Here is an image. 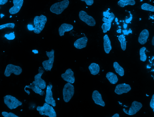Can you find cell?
Returning a JSON list of instances; mask_svg holds the SVG:
<instances>
[{
	"label": "cell",
	"mask_w": 154,
	"mask_h": 117,
	"mask_svg": "<svg viewBox=\"0 0 154 117\" xmlns=\"http://www.w3.org/2000/svg\"><path fill=\"white\" fill-rule=\"evenodd\" d=\"M146 48L145 47H143L140 50V59L143 62H145L147 59V56L145 53Z\"/></svg>",
	"instance_id": "cell-26"
},
{
	"label": "cell",
	"mask_w": 154,
	"mask_h": 117,
	"mask_svg": "<svg viewBox=\"0 0 154 117\" xmlns=\"http://www.w3.org/2000/svg\"><path fill=\"white\" fill-rule=\"evenodd\" d=\"M88 69L91 74L94 75L98 74L100 70L99 65L95 63H91L89 66Z\"/></svg>",
	"instance_id": "cell-21"
},
{
	"label": "cell",
	"mask_w": 154,
	"mask_h": 117,
	"mask_svg": "<svg viewBox=\"0 0 154 117\" xmlns=\"http://www.w3.org/2000/svg\"><path fill=\"white\" fill-rule=\"evenodd\" d=\"M4 103L10 109H16L22 105V103L14 97L7 95L4 97Z\"/></svg>",
	"instance_id": "cell-5"
},
{
	"label": "cell",
	"mask_w": 154,
	"mask_h": 117,
	"mask_svg": "<svg viewBox=\"0 0 154 117\" xmlns=\"http://www.w3.org/2000/svg\"><path fill=\"white\" fill-rule=\"evenodd\" d=\"M135 4V1L134 0H126L125 1L120 0L118 2V5L122 8L128 5H134Z\"/></svg>",
	"instance_id": "cell-24"
},
{
	"label": "cell",
	"mask_w": 154,
	"mask_h": 117,
	"mask_svg": "<svg viewBox=\"0 0 154 117\" xmlns=\"http://www.w3.org/2000/svg\"><path fill=\"white\" fill-rule=\"evenodd\" d=\"M142 9L145 10L151 11L152 12L154 11V7L149 4L147 3H144L141 6Z\"/></svg>",
	"instance_id": "cell-27"
},
{
	"label": "cell",
	"mask_w": 154,
	"mask_h": 117,
	"mask_svg": "<svg viewBox=\"0 0 154 117\" xmlns=\"http://www.w3.org/2000/svg\"><path fill=\"white\" fill-rule=\"evenodd\" d=\"M8 0H0V5H3L7 2Z\"/></svg>",
	"instance_id": "cell-37"
},
{
	"label": "cell",
	"mask_w": 154,
	"mask_h": 117,
	"mask_svg": "<svg viewBox=\"0 0 154 117\" xmlns=\"http://www.w3.org/2000/svg\"><path fill=\"white\" fill-rule=\"evenodd\" d=\"M22 71V69L19 66L9 64L6 66L4 74L6 77L9 76L12 73L15 75H20Z\"/></svg>",
	"instance_id": "cell-7"
},
{
	"label": "cell",
	"mask_w": 154,
	"mask_h": 117,
	"mask_svg": "<svg viewBox=\"0 0 154 117\" xmlns=\"http://www.w3.org/2000/svg\"><path fill=\"white\" fill-rule=\"evenodd\" d=\"M15 26L14 23H8L0 25V30L6 28H13Z\"/></svg>",
	"instance_id": "cell-30"
},
{
	"label": "cell",
	"mask_w": 154,
	"mask_h": 117,
	"mask_svg": "<svg viewBox=\"0 0 154 117\" xmlns=\"http://www.w3.org/2000/svg\"><path fill=\"white\" fill-rule=\"evenodd\" d=\"M2 114L4 117H19L14 113L10 112H8L5 111H3L2 113Z\"/></svg>",
	"instance_id": "cell-31"
},
{
	"label": "cell",
	"mask_w": 154,
	"mask_h": 117,
	"mask_svg": "<svg viewBox=\"0 0 154 117\" xmlns=\"http://www.w3.org/2000/svg\"><path fill=\"white\" fill-rule=\"evenodd\" d=\"M132 19V17L131 16L130 18H129L128 19L126 20V22L127 23H128Z\"/></svg>",
	"instance_id": "cell-38"
},
{
	"label": "cell",
	"mask_w": 154,
	"mask_h": 117,
	"mask_svg": "<svg viewBox=\"0 0 154 117\" xmlns=\"http://www.w3.org/2000/svg\"><path fill=\"white\" fill-rule=\"evenodd\" d=\"M152 45H154V37L153 36L152 38Z\"/></svg>",
	"instance_id": "cell-40"
},
{
	"label": "cell",
	"mask_w": 154,
	"mask_h": 117,
	"mask_svg": "<svg viewBox=\"0 0 154 117\" xmlns=\"http://www.w3.org/2000/svg\"><path fill=\"white\" fill-rule=\"evenodd\" d=\"M149 33L148 30L144 29L140 33L138 38V42L142 45L145 44L147 41Z\"/></svg>",
	"instance_id": "cell-18"
},
{
	"label": "cell",
	"mask_w": 154,
	"mask_h": 117,
	"mask_svg": "<svg viewBox=\"0 0 154 117\" xmlns=\"http://www.w3.org/2000/svg\"><path fill=\"white\" fill-rule=\"evenodd\" d=\"M122 0V1H126V0Z\"/></svg>",
	"instance_id": "cell-41"
},
{
	"label": "cell",
	"mask_w": 154,
	"mask_h": 117,
	"mask_svg": "<svg viewBox=\"0 0 154 117\" xmlns=\"http://www.w3.org/2000/svg\"><path fill=\"white\" fill-rule=\"evenodd\" d=\"M131 88L130 85L125 83L117 85L115 88V92L118 94H121L123 93H127L131 90Z\"/></svg>",
	"instance_id": "cell-13"
},
{
	"label": "cell",
	"mask_w": 154,
	"mask_h": 117,
	"mask_svg": "<svg viewBox=\"0 0 154 117\" xmlns=\"http://www.w3.org/2000/svg\"><path fill=\"white\" fill-rule=\"evenodd\" d=\"M5 36L8 40H13L15 38L14 34L13 33H11L9 34H5Z\"/></svg>",
	"instance_id": "cell-32"
},
{
	"label": "cell",
	"mask_w": 154,
	"mask_h": 117,
	"mask_svg": "<svg viewBox=\"0 0 154 117\" xmlns=\"http://www.w3.org/2000/svg\"><path fill=\"white\" fill-rule=\"evenodd\" d=\"M13 6L9 10V12L11 14L18 13L20 10L23 2V0H13Z\"/></svg>",
	"instance_id": "cell-14"
},
{
	"label": "cell",
	"mask_w": 154,
	"mask_h": 117,
	"mask_svg": "<svg viewBox=\"0 0 154 117\" xmlns=\"http://www.w3.org/2000/svg\"><path fill=\"white\" fill-rule=\"evenodd\" d=\"M118 39L120 43L122 49L123 51L125 50L126 43L125 36L123 34H121L118 37Z\"/></svg>",
	"instance_id": "cell-25"
},
{
	"label": "cell",
	"mask_w": 154,
	"mask_h": 117,
	"mask_svg": "<svg viewBox=\"0 0 154 117\" xmlns=\"http://www.w3.org/2000/svg\"><path fill=\"white\" fill-rule=\"evenodd\" d=\"M74 93V86L69 82L64 86L63 90V95L64 101L66 103L69 102Z\"/></svg>",
	"instance_id": "cell-4"
},
{
	"label": "cell",
	"mask_w": 154,
	"mask_h": 117,
	"mask_svg": "<svg viewBox=\"0 0 154 117\" xmlns=\"http://www.w3.org/2000/svg\"><path fill=\"white\" fill-rule=\"evenodd\" d=\"M36 110L41 115H44L49 117H56L57 114L53 107L49 104L45 103L43 106H38Z\"/></svg>",
	"instance_id": "cell-2"
},
{
	"label": "cell",
	"mask_w": 154,
	"mask_h": 117,
	"mask_svg": "<svg viewBox=\"0 0 154 117\" xmlns=\"http://www.w3.org/2000/svg\"><path fill=\"white\" fill-rule=\"evenodd\" d=\"M92 97L95 104L102 106H104L105 102L102 99L101 94L98 91L95 90L93 91Z\"/></svg>",
	"instance_id": "cell-15"
},
{
	"label": "cell",
	"mask_w": 154,
	"mask_h": 117,
	"mask_svg": "<svg viewBox=\"0 0 154 117\" xmlns=\"http://www.w3.org/2000/svg\"><path fill=\"white\" fill-rule=\"evenodd\" d=\"M52 87L53 86L51 84L47 86L45 100V103L54 107L56 106V104L55 100L53 97L52 91Z\"/></svg>",
	"instance_id": "cell-10"
},
{
	"label": "cell",
	"mask_w": 154,
	"mask_h": 117,
	"mask_svg": "<svg viewBox=\"0 0 154 117\" xmlns=\"http://www.w3.org/2000/svg\"><path fill=\"white\" fill-rule=\"evenodd\" d=\"M61 77L64 81L71 84L75 81L74 72L70 68L67 69L65 73L62 74Z\"/></svg>",
	"instance_id": "cell-12"
},
{
	"label": "cell",
	"mask_w": 154,
	"mask_h": 117,
	"mask_svg": "<svg viewBox=\"0 0 154 117\" xmlns=\"http://www.w3.org/2000/svg\"><path fill=\"white\" fill-rule=\"evenodd\" d=\"M142 107V105L141 103L134 101L132 103L131 106L129 110H127L125 108H123V110L127 114L129 115H133L140 110Z\"/></svg>",
	"instance_id": "cell-11"
},
{
	"label": "cell",
	"mask_w": 154,
	"mask_h": 117,
	"mask_svg": "<svg viewBox=\"0 0 154 117\" xmlns=\"http://www.w3.org/2000/svg\"><path fill=\"white\" fill-rule=\"evenodd\" d=\"M113 67L117 73L121 76H124V70L117 62H115L113 63Z\"/></svg>",
	"instance_id": "cell-23"
},
{
	"label": "cell",
	"mask_w": 154,
	"mask_h": 117,
	"mask_svg": "<svg viewBox=\"0 0 154 117\" xmlns=\"http://www.w3.org/2000/svg\"><path fill=\"white\" fill-rule=\"evenodd\" d=\"M149 105L151 108L153 109V112H154V94H153L152 96Z\"/></svg>",
	"instance_id": "cell-33"
},
{
	"label": "cell",
	"mask_w": 154,
	"mask_h": 117,
	"mask_svg": "<svg viewBox=\"0 0 154 117\" xmlns=\"http://www.w3.org/2000/svg\"><path fill=\"white\" fill-rule=\"evenodd\" d=\"M110 14L111 13H110L109 12V10H107L106 11L104 12H103V16H104V17L106 18H108Z\"/></svg>",
	"instance_id": "cell-35"
},
{
	"label": "cell",
	"mask_w": 154,
	"mask_h": 117,
	"mask_svg": "<svg viewBox=\"0 0 154 117\" xmlns=\"http://www.w3.org/2000/svg\"><path fill=\"white\" fill-rule=\"evenodd\" d=\"M103 39L104 50L106 53L109 54L112 49L110 40L106 34L104 36Z\"/></svg>",
	"instance_id": "cell-20"
},
{
	"label": "cell",
	"mask_w": 154,
	"mask_h": 117,
	"mask_svg": "<svg viewBox=\"0 0 154 117\" xmlns=\"http://www.w3.org/2000/svg\"><path fill=\"white\" fill-rule=\"evenodd\" d=\"M44 70L43 68L39 67L38 69V74L34 76V81L42 89L45 88L46 86V82L41 78V76L44 72Z\"/></svg>",
	"instance_id": "cell-9"
},
{
	"label": "cell",
	"mask_w": 154,
	"mask_h": 117,
	"mask_svg": "<svg viewBox=\"0 0 154 117\" xmlns=\"http://www.w3.org/2000/svg\"><path fill=\"white\" fill-rule=\"evenodd\" d=\"M80 19L90 26H94L96 24L94 19L91 16L88 15L87 13L83 10L80 11L79 13Z\"/></svg>",
	"instance_id": "cell-8"
},
{
	"label": "cell",
	"mask_w": 154,
	"mask_h": 117,
	"mask_svg": "<svg viewBox=\"0 0 154 117\" xmlns=\"http://www.w3.org/2000/svg\"><path fill=\"white\" fill-rule=\"evenodd\" d=\"M82 1L85 2L88 5L91 6L94 2V0H81Z\"/></svg>",
	"instance_id": "cell-34"
},
{
	"label": "cell",
	"mask_w": 154,
	"mask_h": 117,
	"mask_svg": "<svg viewBox=\"0 0 154 117\" xmlns=\"http://www.w3.org/2000/svg\"><path fill=\"white\" fill-rule=\"evenodd\" d=\"M73 26L70 24L64 23L61 25L58 29L59 34L62 36L64 35L65 32L70 31L73 29Z\"/></svg>",
	"instance_id": "cell-19"
},
{
	"label": "cell",
	"mask_w": 154,
	"mask_h": 117,
	"mask_svg": "<svg viewBox=\"0 0 154 117\" xmlns=\"http://www.w3.org/2000/svg\"><path fill=\"white\" fill-rule=\"evenodd\" d=\"M26 88L31 89L35 93L38 94L41 96L45 94L44 92L38 86L35 81H33L32 83L30 84V85L25 86L24 88L25 92L26 90Z\"/></svg>",
	"instance_id": "cell-16"
},
{
	"label": "cell",
	"mask_w": 154,
	"mask_h": 117,
	"mask_svg": "<svg viewBox=\"0 0 154 117\" xmlns=\"http://www.w3.org/2000/svg\"><path fill=\"white\" fill-rule=\"evenodd\" d=\"M111 24L104 22L102 25L101 27L103 30V32L105 33L109 31L111 28Z\"/></svg>",
	"instance_id": "cell-29"
},
{
	"label": "cell",
	"mask_w": 154,
	"mask_h": 117,
	"mask_svg": "<svg viewBox=\"0 0 154 117\" xmlns=\"http://www.w3.org/2000/svg\"><path fill=\"white\" fill-rule=\"evenodd\" d=\"M112 117H119V114L116 113L114 114Z\"/></svg>",
	"instance_id": "cell-39"
},
{
	"label": "cell",
	"mask_w": 154,
	"mask_h": 117,
	"mask_svg": "<svg viewBox=\"0 0 154 117\" xmlns=\"http://www.w3.org/2000/svg\"><path fill=\"white\" fill-rule=\"evenodd\" d=\"M122 32L124 34L128 35L130 33H132V31L131 30H129L128 31L127 30H123L122 31Z\"/></svg>",
	"instance_id": "cell-36"
},
{
	"label": "cell",
	"mask_w": 154,
	"mask_h": 117,
	"mask_svg": "<svg viewBox=\"0 0 154 117\" xmlns=\"http://www.w3.org/2000/svg\"><path fill=\"white\" fill-rule=\"evenodd\" d=\"M115 17L114 14L112 12H111L108 18L103 17L102 19V21L104 22L111 24Z\"/></svg>",
	"instance_id": "cell-28"
},
{
	"label": "cell",
	"mask_w": 154,
	"mask_h": 117,
	"mask_svg": "<svg viewBox=\"0 0 154 117\" xmlns=\"http://www.w3.org/2000/svg\"><path fill=\"white\" fill-rule=\"evenodd\" d=\"M69 4V0H63L55 3L51 7L50 10L53 13L60 14L68 7Z\"/></svg>",
	"instance_id": "cell-3"
},
{
	"label": "cell",
	"mask_w": 154,
	"mask_h": 117,
	"mask_svg": "<svg viewBox=\"0 0 154 117\" xmlns=\"http://www.w3.org/2000/svg\"><path fill=\"white\" fill-rule=\"evenodd\" d=\"M106 77L111 83L113 84H116L118 80L117 75L111 72H108L106 74Z\"/></svg>",
	"instance_id": "cell-22"
},
{
	"label": "cell",
	"mask_w": 154,
	"mask_h": 117,
	"mask_svg": "<svg viewBox=\"0 0 154 117\" xmlns=\"http://www.w3.org/2000/svg\"><path fill=\"white\" fill-rule=\"evenodd\" d=\"M88 41L87 37H83L77 39L75 41L74 46L77 49H82L86 47Z\"/></svg>",
	"instance_id": "cell-17"
},
{
	"label": "cell",
	"mask_w": 154,
	"mask_h": 117,
	"mask_svg": "<svg viewBox=\"0 0 154 117\" xmlns=\"http://www.w3.org/2000/svg\"><path fill=\"white\" fill-rule=\"evenodd\" d=\"M47 21L46 17L43 15L35 16L33 20L35 26L34 32L36 34H39L44 28Z\"/></svg>",
	"instance_id": "cell-1"
},
{
	"label": "cell",
	"mask_w": 154,
	"mask_h": 117,
	"mask_svg": "<svg viewBox=\"0 0 154 117\" xmlns=\"http://www.w3.org/2000/svg\"><path fill=\"white\" fill-rule=\"evenodd\" d=\"M54 51L53 49L50 52H46V55L49 59L42 62L43 68L46 71H51L53 67L54 58Z\"/></svg>",
	"instance_id": "cell-6"
}]
</instances>
